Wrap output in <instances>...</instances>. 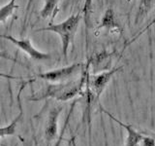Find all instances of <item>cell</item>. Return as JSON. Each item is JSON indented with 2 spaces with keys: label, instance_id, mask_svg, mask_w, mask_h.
Here are the masks:
<instances>
[{
  "label": "cell",
  "instance_id": "cell-1",
  "mask_svg": "<svg viewBox=\"0 0 155 146\" xmlns=\"http://www.w3.org/2000/svg\"><path fill=\"white\" fill-rule=\"evenodd\" d=\"M89 66L90 61H88L80 78L62 83H50L41 91L29 96L28 99L31 101H39L51 99L60 102L73 99L77 96L81 94L82 89L85 87L86 78L89 74Z\"/></svg>",
  "mask_w": 155,
  "mask_h": 146
},
{
  "label": "cell",
  "instance_id": "cell-2",
  "mask_svg": "<svg viewBox=\"0 0 155 146\" xmlns=\"http://www.w3.org/2000/svg\"><path fill=\"white\" fill-rule=\"evenodd\" d=\"M82 19L81 13H77L67 18L65 21H63L59 23H51L48 26L42 27L36 29V32L40 31H50L56 33L60 37L61 41V50L62 55L64 57L65 61H67L68 52L71 44L74 43V38L76 36V33L79 28L80 23Z\"/></svg>",
  "mask_w": 155,
  "mask_h": 146
},
{
  "label": "cell",
  "instance_id": "cell-3",
  "mask_svg": "<svg viewBox=\"0 0 155 146\" xmlns=\"http://www.w3.org/2000/svg\"><path fill=\"white\" fill-rule=\"evenodd\" d=\"M99 106L102 112H104L111 120H114L115 123H117L126 130L127 136H126L124 146H155V134H151L148 133V131H143V130H139L136 128H134L132 125L124 124L118 119H116L110 112L104 109L101 104H99Z\"/></svg>",
  "mask_w": 155,
  "mask_h": 146
},
{
  "label": "cell",
  "instance_id": "cell-4",
  "mask_svg": "<svg viewBox=\"0 0 155 146\" xmlns=\"http://www.w3.org/2000/svg\"><path fill=\"white\" fill-rule=\"evenodd\" d=\"M121 69H122V66H118L110 68L109 70L102 71L94 75L88 74L86 78L85 88L86 91L89 92L93 103H99L100 97L106 90L108 84L110 82L111 78L116 72L120 71Z\"/></svg>",
  "mask_w": 155,
  "mask_h": 146
},
{
  "label": "cell",
  "instance_id": "cell-5",
  "mask_svg": "<svg viewBox=\"0 0 155 146\" xmlns=\"http://www.w3.org/2000/svg\"><path fill=\"white\" fill-rule=\"evenodd\" d=\"M85 66H86V63L76 62L70 65L57 68V69L40 73V74L37 75V77L50 83L67 82V81L73 80L78 75H81L82 71L84 70Z\"/></svg>",
  "mask_w": 155,
  "mask_h": 146
},
{
  "label": "cell",
  "instance_id": "cell-6",
  "mask_svg": "<svg viewBox=\"0 0 155 146\" xmlns=\"http://www.w3.org/2000/svg\"><path fill=\"white\" fill-rule=\"evenodd\" d=\"M63 111V105L53 104L48 111L45 125L43 129V137L46 141V146H50L58 135V119Z\"/></svg>",
  "mask_w": 155,
  "mask_h": 146
},
{
  "label": "cell",
  "instance_id": "cell-7",
  "mask_svg": "<svg viewBox=\"0 0 155 146\" xmlns=\"http://www.w3.org/2000/svg\"><path fill=\"white\" fill-rule=\"evenodd\" d=\"M0 38H4L6 40L12 42L14 45H16L18 49H21L26 55L36 61H48L51 58V55L50 53H44L39 51L32 45V43L29 38H21L18 39L10 34H0Z\"/></svg>",
  "mask_w": 155,
  "mask_h": 146
},
{
  "label": "cell",
  "instance_id": "cell-8",
  "mask_svg": "<svg viewBox=\"0 0 155 146\" xmlns=\"http://www.w3.org/2000/svg\"><path fill=\"white\" fill-rule=\"evenodd\" d=\"M108 28L110 31L118 30L120 32V26L116 19L115 14L113 8L107 9V11L104 14V17L102 18V22L99 26V28Z\"/></svg>",
  "mask_w": 155,
  "mask_h": 146
},
{
  "label": "cell",
  "instance_id": "cell-9",
  "mask_svg": "<svg viewBox=\"0 0 155 146\" xmlns=\"http://www.w3.org/2000/svg\"><path fill=\"white\" fill-rule=\"evenodd\" d=\"M155 6V0H140L137 13L135 16V24H139L147 17Z\"/></svg>",
  "mask_w": 155,
  "mask_h": 146
},
{
  "label": "cell",
  "instance_id": "cell-10",
  "mask_svg": "<svg viewBox=\"0 0 155 146\" xmlns=\"http://www.w3.org/2000/svg\"><path fill=\"white\" fill-rule=\"evenodd\" d=\"M60 0H45V4L40 12V16L43 19L51 17V22L58 12V3Z\"/></svg>",
  "mask_w": 155,
  "mask_h": 146
},
{
  "label": "cell",
  "instance_id": "cell-11",
  "mask_svg": "<svg viewBox=\"0 0 155 146\" xmlns=\"http://www.w3.org/2000/svg\"><path fill=\"white\" fill-rule=\"evenodd\" d=\"M19 108H21V111H19V114L15 118L11 123H10L8 126L5 127H0V138L4 137V136H11V135H16L17 134V126L18 121L21 120V118L22 117V109L21 107V104H19Z\"/></svg>",
  "mask_w": 155,
  "mask_h": 146
},
{
  "label": "cell",
  "instance_id": "cell-12",
  "mask_svg": "<svg viewBox=\"0 0 155 146\" xmlns=\"http://www.w3.org/2000/svg\"><path fill=\"white\" fill-rule=\"evenodd\" d=\"M92 7H93V0H84V6H82L81 14L85 24L86 37L88 35V29L91 26V16H92V12H93Z\"/></svg>",
  "mask_w": 155,
  "mask_h": 146
},
{
  "label": "cell",
  "instance_id": "cell-13",
  "mask_svg": "<svg viewBox=\"0 0 155 146\" xmlns=\"http://www.w3.org/2000/svg\"><path fill=\"white\" fill-rule=\"evenodd\" d=\"M16 1L17 0H10L8 3L0 8V23H5L9 18L13 16L14 12L19 8L18 5L16 4Z\"/></svg>",
  "mask_w": 155,
  "mask_h": 146
},
{
  "label": "cell",
  "instance_id": "cell-14",
  "mask_svg": "<svg viewBox=\"0 0 155 146\" xmlns=\"http://www.w3.org/2000/svg\"><path fill=\"white\" fill-rule=\"evenodd\" d=\"M0 58H5V60H8V61H14V62H16V63H18V64H21V63L19 62V61H18L16 57H12L9 53L5 52V51L0 52ZM0 78H4V79H7V80L21 79V77H18V76H13V75L5 74V73H2V72H0Z\"/></svg>",
  "mask_w": 155,
  "mask_h": 146
},
{
  "label": "cell",
  "instance_id": "cell-15",
  "mask_svg": "<svg viewBox=\"0 0 155 146\" xmlns=\"http://www.w3.org/2000/svg\"><path fill=\"white\" fill-rule=\"evenodd\" d=\"M154 24H155V15H154V16H153V18L151 19V21H150L147 24V26H145L143 29H142V30H140L138 34H137V35H135L132 39H131V40L130 41H128L127 43H126L125 44V47H124V49H126V48H127V47H129L130 45H131V44H133L135 41H137L138 40V39L140 37V36H142L143 35V34H144L145 32H147V31H148L149 30V29L150 28H151L153 26H154Z\"/></svg>",
  "mask_w": 155,
  "mask_h": 146
},
{
  "label": "cell",
  "instance_id": "cell-16",
  "mask_svg": "<svg viewBox=\"0 0 155 146\" xmlns=\"http://www.w3.org/2000/svg\"><path fill=\"white\" fill-rule=\"evenodd\" d=\"M34 0H28L27 5H26V9H25V15H24V21H23V24H24V27L26 26V23L28 21V17H29V13H30V10H31V6L33 4Z\"/></svg>",
  "mask_w": 155,
  "mask_h": 146
},
{
  "label": "cell",
  "instance_id": "cell-17",
  "mask_svg": "<svg viewBox=\"0 0 155 146\" xmlns=\"http://www.w3.org/2000/svg\"><path fill=\"white\" fill-rule=\"evenodd\" d=\"M71 1H73V0H66V2L64 3V7H67L71 3Z\"/></svg>",
  "mask_w": 155,
  "mask_h": 146
},
{
  "label": "cell",
  "instance_id": "cell-18",
  "mask_svg": "<svg viewBox=\"0 0 155 146\" xmlns=\"http://www.w3.org/2000/svg\"><path fill=\"white\" fill-rule=\"evenodd\" d=\"M69 146H72V145H71V142H70V145H69Z\"/></svg>",
  "mask_w": 155,
  "mask_h": 146
}]
</instances>
